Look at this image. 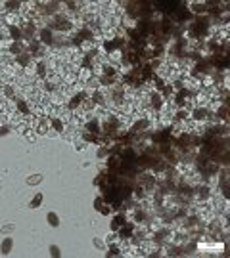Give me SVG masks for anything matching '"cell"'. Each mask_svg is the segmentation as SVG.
I'll return each mask as SVG.
<instances>
[{
	"instance_id": "cell-12",
	"label": "cell",
	"mask_w": 230,
	"mask_h": 258,
	"mask_svg": "<svg viewBox=\"0 0 230 258\" xmlns=\"http://www.w3.org/2000/svg\"><path fill=\"white\" fill-rule=\"evenodd\" d=\"M107 165H109V168H117V166H119V159H117V157H111L109 159V163H107Z\"/></svg>"
},
{
	"instance_id": "cell-6",
	"label": "cell",
	"mask_w": 230,
	"mask_h": 258,
	"mask_svg": "<svg viewBox=\"0 0 230 258\" xmlns=\"http://www.w3.org/2000/svg\"><path fill=\"white\" fill-rule=\"evenodd\" d=\"M40 40L42 42H52V35H50V31H40Z\"/></svg>"
},
{
	"instance_id": "cell-20",
	"label": "cell",
	"mask_w": 230,
	"mask_h": 258,
	"mask_svg": "<svg viewBox=\"0 0 230 258\" xmlns=\"http://www.w3.org/2000/svg\"><path fill=\"white\" fill-rule=\"evenodd\" d=\"M33 31H35L33 25H25V33H27V35H33Z\"/></svg>"
},
{
	"instance_id": "cell-13",
	"label": "cell",
	"mask_w": 230,
	"mask_h": 258,
	"mask_svg": "<svg viewBox=\"0 0 230 258\" xmlns=\"http://www.w3.org/2000/svg\"><path fill=\"white\" fill-rule=\"evenodd\" d=\"M40 180H42V176L40 174H35L33 178H27V184H38Z\"/></svg>"
},
{
	"instance_id": "cell-18",
	"label": "cell",
	"mask_w": 230,
	"mask_h": 258,
	"mask_svg": "<svg viewBox=\"0 0 230 258\" xmlns=\"http://www.w3.org/2000/svg\"><path fill=\"white\" fill-rule=\"evenodd\" d=\"M50 252H52V256H60V249H58L56 245H52V247H50Z\"/></svg>"
},
{
	"instance_id": "cell-2",
	"label": "cell",
	"mask_w": 230,
	"mask_h": 258,
	"mask_svg": "<svg viewBox=\"0 0 230 258\" xmlns=\"http://www.w3.org/2000/svg\"><path fill=\"white\" fill-rule=\"evenodd\" d=\"M54 27L56 29H69L71 25H69L67 19H60V17H58V19H56V23H54Z\"/></svg>"
},
{
	"instance_id": "cell-7",
	"label": "cell",
	"mask_w": 230,
	"mask_h": 258,
	"mask_svg": "<svg viewBox=\"0 0 230 258\" xmlns=\"http://www.w3.org/2000/svg\"><path fill=\"white\" fill-rule=\"evenodd\" d=\"M194 117H196L198 120H203L207 117V113H205V109H196L194 111Z\"/></svg>"
},
{
	"instance_id": "cell-10",
	"label": "cell",
	"mask_w": 230,
	"mask_h": 258,
	"mask_svg": "<svg viewBox=\"0 0 230 258\" xmlns=\"http://www.w3.org/2000/svg\"><path fill=\"white\" fill-rule=\"evenodd\" d=\"M81 102H83V96H77V98H73V102L69 103V107H71V109H75L77 105H81Z\"/></svg>"
},
{
	"instance_id": "cell-9",
	"label": "cell",
	"mask_w": 230,
	"mask_h": 258,
	"mask_svg": "<svg viewBox=\"0 0 230 258\" xmlns=\"http://www.w3.org/2000/svg\"><path fill=\"white\" fill-rule=\"evenodd\" d=\"M132 233V224H127L125 226V230H121V237H127V235Z\"/></svg>"
},
{
	"instance_id": "cell-1",
	"label": "cell",
	"mask_w": 230,
	"mask_h": 258,
	"mask_svg": "<svg viewBox=\"0 0 230 258\" xmlns=\"http://www.w3.org/2000/svg\"><path fill=\"white\" fill-rule=\"evenodd\" d=\"M192 33L196 35V37H203V35L207 33V21H198V23H194Z\"/></svg>"
},
{
	"instance_id": "cell-8",
	"label": "cell",
	"mask_w": 230,
	"mask_h": 258,
	"mask_svg": "<svg viewBox=\"0 0 230 258\" xmlns=\"http://www.w3.org/2000/svg\"><path fill=\"white\" fill-rule=\"evenodd\" d=\"M48 222H50L52 226H58V224H60V218L56 216L54 212H50V214H48Z\"/></svg>"
},
{
	"instance_id": "cell-19",
	"label": "cell",
	"mask_w": 230,
	"mask_h": 258,
	"mask_svg": "<svg viewBox=\"0 0 230 258\" xmlns=\"http://www.w3.org/2000/svg\"><path fill=\"white\" fill-rule=\"evenodd\" d=\"M107 254H109V256H115V254H119V249H117V247H111Z\"/></svg>"
},
{
	"instance_id": "cell-11",
	"label": "cell",
	"mask_w": 230,
	"mask_h": 258,
	"mask_svg": "<svg viewBox=\"0 0 230 258\" xmlns=\"http://www.w3.org/2000/svg\"><path fill=\"white\" fill-rule=\"evenodd\" d=\"M52 126H54L56 130H60V132L63 130V125H61V120H60V119H52Z\"/></svg>"
},
{
	"instance_id": "cell-14",
	"label": "cell",
	"mask_w": 230,
	"mask_h": 258,
	"mask_svg": "<svg viewBox=\"0 0 230 258\" xmlns=\"http://www.w3.org/2000/svg\"><path fill=\"white\" fill-rule=\"evenodd\" d=\"M186 96H188V92H178V96H176V102L182 105V103L186 102Z\"/></svg>"
},
{
	"instance_id": "cell-15",
	"label": "cell",
	"mask_w": 230,
	"mask_h": 258,
	"mask_svg": "<svg viewBox=\"0 0 230 258\" xmlns=\"http://www.w3.org/2000/svg\"><path fill=\"white\" fill-rule=\"evenodd\" d=\"M17 107H19V109L23 111V113H25V115H29V107L25 105V102H21V100H17Z\"/></svg>"
},
{
	"instance_id": "cell-5",
	"label": "cell",
	"mask_w": 230,
	"mask_h": 258,
	"mask_svg": "<svg viewBox=\"0 0 230 258\" xmlns=\"http://www.w3.org/2000/svg\"><path fill=\"white\" fill-rule=\"evenodd\" d=\"M40 203H42V193H37V195H35V199L31 201V208H37Z\"/></svg>"
},
{
	"instance_id": "cell-16",
	"label": "cell",
	"mask_w": 230,
	"mask_h": 258,
	"mask_svg": "<svg viewBox=\"0 0 230 258\" xmlns=\"http://www.w3.org/2000/svg\"><path fill=\"white\" fill-rule=\"evenodd\" d=\"M46 128H48V125H46L44 120H40V125L37 126V130H38V134H44L46 132Z\"/></svg>"
},
{
	"instance_id": "cell-17",
	"label": "cell",
	"mask_w": 230,
	"mask_h": 258,
	"mask_svg": "<svg viewBox=\"0 0 230 258\" xmlns=\"http://www.w3.org/2000/svg\"><path fill=\"white\" fill-rule=\"evenodd\" d=\"M10 33H12V37H14L15 40H19V29H15V27H10Z\"/></svg>"
},
{
	"instance_id": "cell-4",
	"label": "cell",
	"mask_w": 230,
	"mask_h": 258,
	"mask_svg": "<svg viewBox=\"0 0 230 258\" xmlns=\"http://www.w3.org/2000/svg\"><path fill=\"white\" fill-rule=\"evenodd\" d=\"M10 249H12V239H4V243H2V254H8Z\"/></svg>"
},
{
	"instance_id": "cell-21",
	"label": "cell",
	"mask_w": 230,
	"mask_h": 258,
	"mask_svg": "<svg viewBox=\"0 0 230 258\" xmlns=\"http://www.w3.org/2000/svg\"><path fill=\"white\" fill-rule=\"evenodd\" d=\"M104 155H106V147H102L100 151H98V157H104Z\"/></svg>"
},
{
	"instance_id": "cell-3",
	"label": "cell",
	"mask_w": 230,
	"mask_h": 258,
	"mask_svg": "<svg viewBox=\"0 0 230 258\" xmlns=\"http://www.w3.org/2000/svg\"><path fill=\"white\" fill-rule=\"evenodd\" d=\"M121 226H125V216H117L113 220V224H111V228H113V230H119Z\"/></svg>"
}]
</instances>
